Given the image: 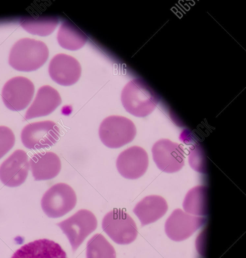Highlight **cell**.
Returning <instances> with one entry per match:
<instances>
[{"label":"cell","instance_id":"cell-11","mask_svg":"<svg viewBox=\"0 0 246 258\" xmlns=\"http://www.w3.org/2000/svg\"><path fill=\"white\" fill-rule=\"evenodd\" d=\"M116 167L122 176L136 179L142 176L148 166V157L141 147L133 146L121 152L116 160Z\"/></svg>","mask_w":246,"mask_h":258},{"label":"cell","instance_id":"cell-15","mask_svg":"<svg viewBox=\"0 0 246 258\" xmlns=\"http://www.w3.org/2000/svg\"><path fill=\"white\" fill-rule=\"evenodd\" d=\"M61 99L58 91L48 85L40 87L36 97L27 110L26 120L46 116L52 113L61 104Z\"/></svg>","mask_w":246,"mask_h":258},{"label":"cell","instance_id":"cell-18","mask_svg":"<svg viewBox=\"0 0 246 258\" xmlns=\"http://www.w3.org/2000/svg\"><path fill=\"white\" fill-rule=\"evenodd\" d=\"M185 211L194 216H205L208 213V189L204 185L196 186L188 191L183 203Z\"/></svg>","mask_w":246,"mask_h":258},{"label":"cell","instance_id":"cell-3","mask_svg":"<svg viewBox=\"0 0 246 258\" xmlns=\"http://www.w3.org/2000/svg\"><path fill=\"white\" fill-rule=\"evenodd\" d=\"M136 134L135 124L129 118L119 115L105 118L101 123L99 135L106 147L115 149L132 142Z\"/></svg>","mask_w":246,"mask_h":258},{"label":"cell","instance_id":"cell-20","mask_svg":"<svg viewBox=\"0 0 246 258\" xmlns=\"http://www.w3.org/2000/svg\"><path fill=\"white\" fill-rule=\"evenodd\" d=\"M20 23L29 33L45 36L50 34L55 30L58 24V20L55 17H30L23 18Z\"/></svg>","mask_w":246,"mask_h":258},{"label":"cell","instance_id":"cell-1","mask_svg":"<svg viewBox=\"0 0 246 258\" xmlns=\"http://www.w3.org/2000/svg\"><path fill=\"white\" fill-rule=\"evenodd\" d=\"M48 55V47L44 42L25 38L18 40L12 47L9 62L16 70L31 72L40 68Z\"/></svg>","mask_w":246,"mask_h":258},{"label":"cell","instance_id":"cell-12","mask_svg":"<svg viewBox=\"0 0 246 258\" xmlns=\"http://www.w3.org/2000/svg\"><path fill=\"white\" fill-rule=\"evenodd\" d=\"M29 170L28 156L24 150H15L0 166V180L6 186L15 187L26 180Z\"/></svg>","mask_w":246,"mask_h":258},{"label":"cell","instance_id":"cell-4","mask_svg":"<svg viewBox=\"0 0 246 258\" xmlns=\"http://www.w3.org/2000/svg\"><path fill=\"white\" fill-rule=\"evenodd\" d=\"M103 231L115 243L128 244L133 242L138 234L135 222L122 209H114L107 213L102 222Z\"/></svg>","mask_w":246,"mask_h":258},{"label":"cell","instance_id":"cell-5","mask_svg":"<svg viewBox=\"0 0 246 258\" xmlns=\"http://www.w3.org/2000/svg\"><path fill=\"white\" fill-rule=\"evenodd\" d=\"M75 191L69 185L58 183L51 186L43 195L41 208L49 217H61L72 210L76 204Z\"/></svg>","mask_w":246,"mask_h":258},{"label":"cell","instance_id":"cell-9","mask_svg":"<svg viewBox=\"0 0 246 258\" xmlns=\"http://www.w3.org/2000/svg\"><path fill=\"white\" fill-rule=\"evenodd\" d=\"M151 152L153 160L162 171L174 173L180 170L185 163L184 151L180 144L167 139L154 143Z\"/></svg>","mask_w":246,"mask_h":258},{"label":"cell","instance_id":"cell-2","mask_svg":"<svg viewBox=\"0 0 246 258\" xmlns=\"http://www.w3.org/2000/svg\"><path fill=\"white\" fill-rule=\"evenodd\" d=\"M121 100L128 112L139 117L150 114L157 103L151 89L139 79L132 80L124 86L121 92Z\"/></svg>","mask_w":246,"mask_h":258},{"label":"cell","instance_id":"cell-22","mask_svg":"<svg viewBox=\"0 0 246 258\" xmlns=\"http://www.w3.org/2000/svg\"><path fill=\"white\" fill-rule=\"evenodd\" d=\"M189 162L191 167L197 172H205L206 170V156L200 146L195 145L190 150Z\"/></svg>","mask_w":246,"mask_h":258},{"label":"cell","instance_id":"cell-16","mask_svg":"<svg viewBox=\"0 0 246 258\" xmlns=\"http://www.w3.org/2000/svg\"><path fill=\"white\" fill-rule=\"evenodd\" d=\"M29 165L36 181L51 179L59 174L61 168L59 157L52 152L35 154L30 159Z\"/></svg>","mask_w":246,"mask_h":258},{"label":"cell","instance_id":"cell-13","mask_svg":"<svg viewBox=\"0 0 246 258\" xmlns=\"http://www.w3.org/2000/svg\"><path fill=\"white\" fill-rule=\"evenodd\" d=\"M48 72L51 78L62 86L75 83L81 75V67L78 61L71 56L60 53L51 60Z\"/></svg>","mask_w":246,"mask_h":258},{"label":"cell","instance_id":"cell-6","mask_svg":"<svg viewBox=\"0 0 246 258\" xmlns=\"http://www.w3.org/2000/svg\"><path fill=\"white\" fill-rule=\"evenodd\" d=\"M56 225L66 236L74 252L87 236L96 230L98 222L91 211L80 209Z\"/></svg>","mask_w":246,"mask_h":258},{"label":"cell","instance_id":"cell-19","mask_svg":"<svg viewBox=\"0 0 246 258\" xmlns=\"http://www.w3.org/2000/svg\"><path fill=\"white\" fill-rule=\"evenodd\" d=\"M57 39L63 48L75 50L82 47L87 41V35L69 21L63 22L57 33Z\"/></svg>","mask_w":246,"mask_h":258},{"label":"cell","instance_id":"cell-17","mask_svg":"<svg viewBox=\"0 0 246 258\" xmlns=\"http://www.w3.org/2000/svg\"><path fill=\"white\" fill-rule=\"evenodd\" d=\"M168 209L166 200L162 197L151 195L144 197L133 210L140 221L142 227L153 223L162 217Z\"/></svg>","mask_w":246,"mask_h":258},{"label":"cell","instance_id":"cell-23","mask_svg":"<svg viewBox=\"0 0 246 258\" xmlns=\"http://www.w3.org/2000/svg\"><path fill=\"white\" fill-rule=\"evenodd\" d=\"M15 137L12 130L4 125L0 126V159L14 146Z\"/></svg>","mask_w":246,"mask_h":258},{"label":"cell","instance_id":"cell-14","mask_svg":"<svg viewBox=\"0 0 246 258\" xmlns=\"http://www.w3.org/2000/svg\"><path fill=\"white\" fill-rule=\"evenodd\" d=\"M11 258H67L61 246L55 241L41 239L22 246Z\"/></svg>","mask_w":246,"mask_h":258},{"label":"cell","instance_id":"cell-21","mask_svg":"<svg viewBox=\"0 0 246 258\" xmlns=\"http://www.w3.org/2000/svg\"><path fill=\"white\" fill-rule=\"evenodd\" d=\"M112 245L101 234L97 233L88 241L86 258H116Z\"/></svg>","mask_w":246,"mask_h":258},{"label":"cell","instance_id":"cell-7","mask_svg":"<svg viewBox=\"0 0 246 258\" xmlns=\"http://www.w3.org/2000/svg\"><path fill=\"white\" fill-rule=\"evenodd\" d=\"M59 137V127L51 120L28 124L23 128L21 134L23 145L31 150L49 148L57 142Z\"/></svg>","mask_w":246,"mask_h":258},{"label":"cell","instance_id":"cell-8","mask_svg":"<svg viewBox=\"0 0 246 258\" xmlns=\"http://www.w3.org/2000/svg\"><path fill=\"white\" fill-rule=\"evenodd\" d=\"M34 86L28 79L15 77L4 85L2 97L5 106L12 111H21L26 108L33 97Z\"/></svg>","mask_w":246,"mask_h":258},{"label":"cell","instance_id":"cell-10","mask_svg":"<svg viewBox=\"0 0 246 258\" xmlns=\"http://www.w3.org/2000/svg\"><path fill=\"white\" fill-rule=\"evenodd\" d=\"M205 222L204 217L191 215L180 209H176L167 219L165 231L171 240L181 241L191 236Z\"/></svg>","mask_w":246,"mask_h":258}]
</instances>
